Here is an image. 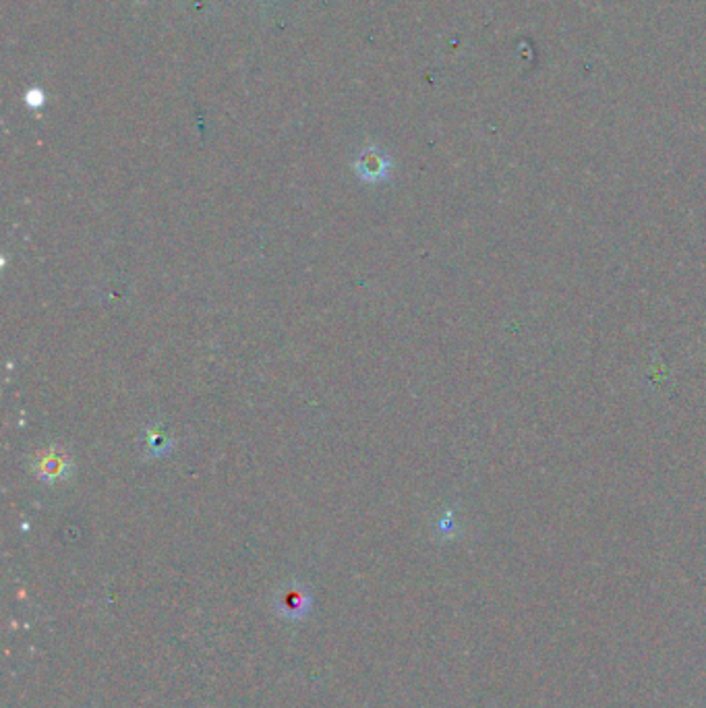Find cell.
<instances>
[{
	"label": "cell",
	"mask_w": 706,
	"mask_h": 708,
	"mask_svg": "<svg viewBox=\"0 0 706 708\" xmlns=\"http://www.w3.org/2000/svg\"><path fill=\"white\" fill-rule=\"evenodd\" d=\"M355 168L363 181L377 183V181H384L386 176L390 174L392 162L388 160V156L384 152H379L377 147H367V150L359 156Z\"/></svg>",
	"instance_id": "obj_1"
},
{
	"label": "cell",
	"mask_w": 706,
	"mask_h": 708,
	"mask_svg": "<svg viewBox=\"0 0 706 708\" xmlns=\"http://www.w3.org/2000/svg\"><path fill=\"white\" fill-rule=\"evenodd\" d=\"M38 472L46 481H54L56 477H63L65 475V458L54 456V454L42 458V462L38 464Z\"/></svg>",
	"instance_id": "obj_2"
},
{
	"label": "cell",
	"mask_w": 706,
	"mask_h": 708,
	"mask_svg": "<svg viewBox=\"0 0 706 708\" xmlns=\"http://www.w3.org/2000/svg\"><path fill=\"white\" fill-rule=\"evenodd\" d=\"M25 102H27V106L29 108H40V106H44V102H46V96H44V92L40 90V87H34V90H29L27 94H25Z\"/></svg>",
	"instance_id": "obj_3"
}]
</instances>
